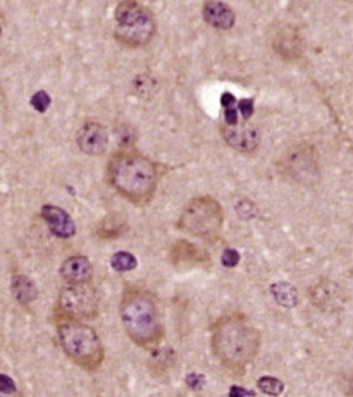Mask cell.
<instances>
[{
  "label": "cell",
  "mask_w": 353,
  "mask_h": 397,
  "mask_svg": "<svg viewBox=\"0 0 353 397\" xmlns=\"http://www.w3.org/2000/svg\"><path fill=\"white\" fill-rule=\"evenodd\" d=\"M312 303L322 311H336L345 303V294L336 284L329 281H321L308 291Z\"/></svg>",
  "instance_id": "7c38bea8"
},
{
  "label": "cell",
  "mask_w": 353,
  "mask_h": 397,
  "mask_svg": "<svg viewBox=\"0 0 353 397\" xmlns=\"http://www.w3.org/2000/svg\"><path fill=\"white\" fill-rule=\"evenodd\" d=\"M100 313V298L95 287L86 284H69L59 292L57 315L75 320H95Z\"/></svg>",
  "instance_id": "52a82bcc"
},
{
  "label": "cell",
  "mask_w": 353,
  "mask_h": 397,
  "mask_svg": "<svg viewBox=\"0 0 353 397\" xmlns=\"http://www.w3.org/2000/svg\"><path fill=\"white\" fill-rule=\"evenodd\" d=\"M42 217L45 220L47 227L50 229V232L56 238H59V240H71L76 234L75 220L62 208L53 207V205H45L42 208Z\"/></svg>",
  "instance_id": "8fae6325"
},
{
  "label": "cell",
  "mask_w": 353,
  "mask_h": 397,
  "mask_svg": "<svg viewBox=\"0 0 353 397\" xmlns=\"http://www.w3.org/2000/svg\"><path fill=\"white\" fill-rule=\"evenodd\" d=\"M224 225V212L217 200L212 196H197L183 208L178 227L184 232L198 238V240L214 241L219 240Z\"/></svg>",
  "instance_id": "5b68a950"
},
{
  "label": "cell",
  "mask_w": 353,
  "mask_h": 397,
  "mask_svg": "<svg viewBox=\"0 0 353 397\" xmlns=\"http://www.w3.org/2000/svg\"><path fill=\"white\" fill-rule=\"evenodd\" d=\"M204 19L208 26L216 29H231L236 23V16H234L233 9L226 5L219 0H207L204 5Z\"/></svg>",
  "instance_id": "5bb4252c"
},
{
  "label": "cell",
  "mask_w": 353,
  "mask_h": 397,
  "mask_svg": "<svg viewBox=\"0 0 353 397\" xmlns=\"http://www.w3.org/2000/svg\"><path fill=\"white\" fill-rule=\"evenodd\" d=\"M284 170L290 174L293 179L300 183H308L312 179V172L317 174V157L311 146H298L291 151L284 164Z\"/></svg>",
  "instance_id": "30bf717a"
},
{
  "label": "cell",
  "mask_w": 353,
  "mask_h": 397,
  "mask_svg": "<svg viewBox=\"0 0 353 397\" xmlns=\"http://www.w3.org/2000/svg\"><path fill=\"white\" fill-rule=\"evenodd\" d=\"M230 396L231 397H236V396H255V392H252V390L240 389V387H238V385H234V387H231Z\"/></svg>",
  "instance_id": "4316f807"
},
{
  "label": "cell",
  "mask_w": 353,
  "mask_h": 397,
  "mask_svg": "<svg viewBox=\"0 0 353 397\" xmlns=\"http://www.w3.org/2000/svg\"><path fill=\"white\" fill-rule=\"evenodd\" d=\"M257 387L267 396H279L284 390V383L274 376H262V379H258Z\"/></svg>",
  "instance_id": "44dd1931"
},
{
  "label": "cell",
  "mask_w": 353,
  "mask_h": 397,
  "mask_svg": "<svg viewBox=\"0 0 353 397\" xmlns=\"http://www.w3.org/2000/svg\"><path fill=\"white\" fill-rule=\"evenodd\" d=\"M224 141L230 144L231 148L238 151H245V153H250V151L257 150L258 143H260V133H258L257 127L250 123H240L236 124H224L223 129Z\"/></svg>",
  "instance_id": "ba28073f"
},
{
  "label": "cell",
  "mask_w": 353,
  "mask_h": 397,
  "mask_svg": "<svg viewBox=\"0 0 353 397\" xmlns=\"http://www.w3.org/2000/svg\"><path fill=\"white\" fill-rule=\"evenodd\" d=\"M171 261L176 268H193L208 261V255L190 241L180 240L171 246Z\"/></svg>",
  "instance_id": "4fadbf2b"
},
{
  "label": "cell",
  "mask_w": 353,
  "mask_h": 397,
  "mask_svg": "<svg viewBox=\"0 0 353 397\" xmlns=\"http://www.w3.org/2000/svg\"><path fill=\"white\" fill-rule=\"evenodd\" d=\"M0 383H2V394H12L16 390L14 382H12L11 376H8L5 373L0 375Z\"/></svg>",
  "instance_id": "484cf974"
},
{
  "label": "cell",
  "mask_w": 353,
  "mask_h": 397,
  "mask_svg": "<svg viewBox=\"0 0 353 397\" xmlns=\"http://www.w3.org/2000/svg\"><path fill=\"white\" fill-rule=\"evenodd\" d=\"M184 382H186V385L190 387V389L198 390L205 385V376L200 375V373H188Z\"/></svg>",
  "instance_id": "cb8c5ba5"
},
{
  "label": "cell",
  "mask_w": 353,
  "mask_h": 397,
  "mask_svg": "<svg viewBox=\"0 0 353 397\" xmlns=\"http://www.w3.org/2000/svg\"><path fill=\"white\" fill-rule=\"evenodd\" d=\"M11 289L16 301L23 306H29L35 301L36 296H38L35 282L29 277H26V275H16V277L12 279Z\"/></svg>",
  "instance_id": "2e32d148"
},
{
  "label": "cell",
  "mask_w": 353,
  "mask_h": 397,
  "mask_svg": "<svg viewBox=\"0 0 353 397\" xmlns=\"http://www.w3.org/2000/svg\"><path fill=\"white\" fill-rule=\"evenodd\" d=\"M60 275L67 284H86L92 281L93 267L88 258L75 255V257L64 260L62 267H60Z\"/></svg>",
  "instance_id": "9a60e30c"
},
{
  "label": "cell",
  "mask_w": 353,
  "mask_h": 397,
  "mask_svg": "<svg viewBox=\"0 0 353 397\" xmlns=\"http://www.w3.org/2000/svg\"><path fill=\"white\" fill-rule=\"evenodd\" d=\"M50 102H52V100H50V95L45 92H36L35 95L32 97V107L35 110H38L40 114H43L49 109Z\"/></svg>",
  "instance_id": "7402d4cb"
},
{
  "label": "cell",
  "mask_w": 353,
  "mask_h": 397,
  "mask_svg": "<svg viewBox=\"0 0 353 397\" xmlns=\"http://www.w3.org/2000/svg\"><path fill=\"white\" fill-rule=\"evenodd\" d=\"M174 365V353L171 349H159L157 348L154 351L152 358H150V370H152L156 375H160V373L167 372L171 366Z\"/></svg>",
  "instance_id": "ac0fdd59"
},
{
  "label": "cell",
  "mask_w": 353,
  "mask_h": 397,
  "mask_svg": "<svg viewBox=\"0 0 353 397\" xmlns=\"http://www.w3.org/2000/svg\"><path fill=\"white\" fill-rule=\"evenodd\" d=\"M107 181L123 198L143 207L154 198L159 184L156 164L136 151H121L109 160Z\"/></svg>",
  "instance_id": "3957f363"
},
{
  "label": "cell",
  "mask_w": 353,
  "mask_h": 397,
  "mask_svg": "<svg viewBox=\"0 0 353 397\" xmlns=\"http://www.w3.org/2000/svg\"><path fill=\"white\" fill-rule=\"evenodd\" d=\"M221 102H223V107H224V119H226V124H236L238 120H240V112H238L236 99H234L231 93H224Z\"/></svg>",
  "instance_id": "ffe728a7"
},
{
  "label": "cell",
  "mask_w": 353,
  "mask_h": 397,
  "mask_svg": "<svg viewBox=\"0 0 353 397\" xmlns=\"http://www.w3.org/2000/svg\"><path fill=\"white\" fill-rule=\"evenodd\" d=\"M116 29L114 36L126 47H143L156 35V19L152 12L140 5L136 0H123L114 14Z\"/></svg>",
  "instance_id": "8992f818"
},
{
  "label": "cell",
  "mask_w": 353,
  "mask_h": 397,
  "mask_svg": "<svg viewBox=\"0 0 353 397\" xmlns=\"http://www.w3.org/2000/svg\"><path fill=\"white\" fill-rule=\"evenodd\" d=\"M119 316L131 342L143 349H157L164 339L159 299L143 287L127 285L119 301Z\"/></svg>",
  "instance_id": "7a4b0ae2"
},
{
  "label": "cell",
  "mask_w": 353,
  "mask_h": 397,
  "mask_svg": "<svg viewBox=\"0 0 353 397\" xmlns=\"http://www.w3.org/2000/svg\"><path fill=\"white\" fill-rule=\"evenodd\" d=\"M271 294L276 303L284 308H295L298 305V291L295 285L288 282H276L271 285Z\"/></svg>",
  "instance_id": "e0dca14e"
},
{
  "label": "cell",
  "mask_w": 353,
  "mask_h": 397,
  "mask_svg": "<svg viewBox=\"0 0 353 397\" xmlns=\"http://www.w3.org/2000/svg\"><path fill=\"white\" fill-rule=\"evenodd\" d=\"M221 261H223L224 267H236L238 264H240V253H238L236 250H233V248H228V250H224L223 257H221Z\"/></svg>",
  "instance_id": "603a6c76"
},
{
  "label": "cell",
  "mask_w": 353,
  "mask_h": 397,
  "mask_svg": "<svg viewBox=\"0 0 353 397\" xmlns=\"http://www.w3.org/2000/svg\"><path fill=\"white\" fill-rule=\"evenodd\" d=\"M110 265L116 272H131L136 268V257L127 251H117L110 258Z\"/></svg>",
  "instance_id": "d6986e66"
},
{
  "label": "cell",
  "mask_w": 353,
  "mask_h": 397,
  "mask_svg": "<svg viewBox=\"0 0 353 397\" xmlns=\"http://www.w3.org/2000/svg\"><path fill=\"white\" fill-rule=\"evenodd\" d=\"M238 112H240V116L243 117L245 120L250 119L252 114H254V100L252 99L241 100V102L238 103Z\"/></svg>",
  "instance_id": "d4e9b609"
},
{
  "label": "cell",
  "mask_w": 353,
  "mask_h": 397,
  "mask_svg": "<svg viewBox=\"0 0 353 397\" xmlns=\"http://www.w3.org/2000/svg\"><path fill=\"white\" fill-rule=\"evenodd\" d=\"M57 335L62 351L80 368L93 373L104 363V346L97 332L82 320L57 315Z\"/></svg>",
  "instance_id": "277c9868"
},
{
  "label": "cell",
  "mask_w": 353,
  "mask_h": 397,
  "mask_svg": "<svg viewBox=\"0 0 353 397\" xmlns=\"http://www.w3.org/2000/svg\"><path fill=\"white\" fill-rule=\"evenodd\" d=\"M76 143L83 153L99 157V155L106 153L109 148V133H107L106 126H102L100 123L88 120L76 133Z\"/></svg>",
  "instance_id": "9c48e42d"
},
{
  "label": "cell",
  "mask_w": 353,
  "mask_h": 397,
  "mask_svg": "<svg viewBox=\"0 0 353 397\" xmlns=\"http://www.w3.org/2000/svg\"><path fill=\"white\" fill-rule=\"evenodd\" d=\"M212 353L224 370L245 375L260 351V332L243 315H228L212 327Z\"/></svg>",
  "instance_id": "6da1fadb"
}]
</instances>
